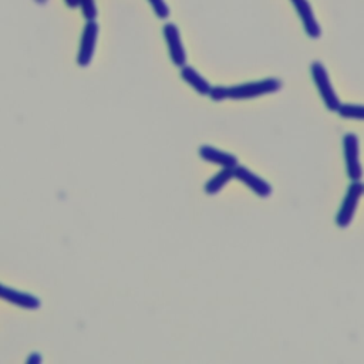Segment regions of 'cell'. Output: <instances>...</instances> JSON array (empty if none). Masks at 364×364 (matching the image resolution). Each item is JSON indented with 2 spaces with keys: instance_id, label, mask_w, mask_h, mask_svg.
<instances>
[{
  "instance_id": "obj_1",
  "label": "cell",
  "mask_w": 364,
  "mask_h": 364,
  "mask_svg": "<svg viewBox=\"0 0 364 364\" xmlns=\"http://www.w3.org/2000/svg\"><path fill=\"white\" fill-rule=\"evenodd\" d=\"M282 88V81L279 78H262L259 81L243 82L230 87L215 85L209 92L212 101H225V100H250L257 98L266 94H274Z\"/></svg>"
},
{
  "instance_id": "obj_2",
  "label": "cell",
  "mask_w": 364,
  "mask_h": 364,
  "mask_svg": "<svg viewBox=\"0 0 364 364\" xmlns=\"http://www.w3.org/2000/svg\"><path fill=\"white\" fill-rule=\"evenodd\" d=\"M310 75H311V80L318 91V95H320L324 107L331 112H337L341 105V101L330 81L326 67L320 61L311 63L310 64Z\"/></svg>"
},
{
  "instance_id": "obj_3",
  "label": "cell",
  "mask_w": 364,
  "mask_h": 364,
  "mask_svg": "<svg viewBox=\"0 0 364 364\" xmlns=\"http://www.w3.org/2000/svg\"><path fill=\"white\" fill-rule=\"evenodd\" d=\"M363 193H364V183L361 181H351L334 218V222L340 229H346L353 222Z\"/></svg>"
},
{
  "instance_id": "obj_4",
  "label": "cell",
  "mask_w": 364,
  "mask_h": 364,
  "mask_svg": "<svg viewBox=\"0 0 364 364\" xmlns=\"http://www.w3.org/2000/svg\"><path fill=\"white\" fill-rule=\"evenodd\" d=\"M341 145H343V156H344V166H346L347 176L350 178V181H361L363 168L360 164L358 136L353 132H347L343 135Z\"/></svg>"
},
{
  "instance_id": "obj_5",
  "label": "cell",
  "mask_w": 364,
  "mask_h": 364,
  "mask_svg": "<svg viewBox=\"0 0 364 364\" xmlns=\"http://www.w3.org/2000/svg\"><path fill=\"white\" fill-rule=\"evenodd\" d=\"M98 30L100 27L95 20H87V23L84 24L77 53V64L80 67H87L91 63L95 51Z\"/></svg>"
},
{
  "instance_id": "obj_6",
  "label": "cell",
  "mask_w": 364,
  "mask_h": 364,
  "mask_svg": "<svg viewBox=\"0 0 364 364\" xmlns=\"http://www.w3.org/2000/svg\"><path fill=\"white\" fill-rule=\"evenodd\" d=\"M233 175H235V179L240 181L243 185H246L259 198H267L273 192L272 185L266 179L256 175L253 171H250L249 168H246L243 165L237 164L233 168Z\"/></svg>"
},
{
  "instance_id": "obj_7",
  "label": "cell",
  "mask_w": 364,
  "mask_h": 364,
  "mask_svg": "<svg viewBox=\"0 0 364 364\" xmlns=\"http://www.w3.org/2000/svg\"><path fill=\"white\" fill-rule=\"evenodd\" d=\"M162 34L168 47L169 58L176 67H182L186 64V51L183 48L179 28L173 23H165L162 27Z\"/></svg>"
},
{
  "instance_id": "obj_8",
  "label": "cell",
  "mask_w": 364,
  "mask_h": 364,
  "mask_svg": "<svg viewBox=\"0 0 364 364\" xmlns=\"http://www.w3.org/2000/svg\"><path fill=\"white\" fill-rule=\"evenodd\" d=\"M290 1L301 21L303 30L307 34V37L318 38L321 36V28L313 13V7L310 6L309 0H290Z\"/></svg>"
},
{
  "instance_id": "obj_9",
  "label": "cell",
  "mask_w": 364,
  "mask_h": 364,
  "mask_svg": "<svg viewBox=\"0 0 364 364\" xmlns=\"http://www.w3.org/2000/svg\"><path fill=\"white\" fill-rule=\"evenodd\" d=\"M0 299L13 303L18 307L27 309V310H36L40 307V300L37 296L31 293H26L21 290H16L11 287H7L0 283Z\"/></svg>"
},
{
  "instance_id": "obj_10",
  "label": "cell",
  "mask_w": 364,
  "mask_h": 364,
  "mask_svg": "<svg viewBox=\"0 0 364 364\" xmlns=\"http://www.w3.org/2000/svg\"><path fill=\"white\" fill-rule=\"evenodd\" d=\"M199 156L205 161V162H210L215 164L220 168H235L239 162L237 158L233 154L225 152L222 149H218L212 145H200L198 149Z\"/></svg>"
},
{
  "instance_id": "obj_11",
  "label": "cell",
  "mask_w": 364,
  "mask_h": 364,
  "mask_svg": "<svg viewBox=\"0 0 364 364\" xmlns=\"http://www.w3.org/2000/svg\"><path fill=\"white\" fill-rule=\"evenodd\" d=\"M179 68H181L179 70L181 78L188 85H191L199 95H209V92L212 90V85L209 84V81L202 74H199L193 67H191L188 64H183Z\"/></svg>"
},
{
  "instance_id": "obj_12",
  "label": "cell",
  "mask_w": 364,
  "mask_h": 364,
  "mask_svg": "<svg viewBox=\"0 0 364 364\" xmlns=\"http://www.w3.org/2000/svg\"><path fill=\"white\" fill-rule=\"evenodd\" d=\"M235 178L233 175V168H220L212 178H209L205 185H203V191L206 195H216L219 191H222V188H225L228 185V182H230Z\"/></svg>"
},
{
  "instance_id": "obj_13",
  "label": "cell",
  "mask_w": 364,
  "mask_h": 364,
  "mask_svg": "<svg viewBox=\"0 0 364 364\" xmlns=\"http://www.w3.org/2000/svg\"><path fill=\"white\" fill-rule=\"evenodd\" d=\"M337 114L346 119H360L364 121V105L360 104H343L340 105Z\"/></svg>"
},
{
  "instance_id": "obj_14",
  "label": "cell",
  "mask_w": 364,
  "mask_h": 364,
  "mask_svg": "<svg viewBox=\"0 0 364 364\" xmlns=\"http://www.w3.org/2000/svg\"><path fill=\"white\" fill-rule=\"evenodd\" d=\"M77 7H80L85 20H95L98 11L94 0H77Z\"/></svg>"
},
{
  "instance_id": "obj_15",
  "label": "cell",
  "mask_w": 364,
  "mask_h": 364,
  "mask_svg": "<svg viewBox=\"0 0 364 364\" xmlns=\"http://www.w3.org/2000/svg\"><path fill=\"white\" fill-rule=\"evenodd\" d=\"M148 3H149V6H151L154 14H155L158 18H161V20L168 18V16H169V7H168V4L165 3V0H148Z\"/></svg>"
},
{
  "instance_id": "obj_16",
  "label": "cell",
  "mask_w": 364,
  "mask_h": 364,
  "mask_svg": "<svg viewBox=\"0 0 364 364\" xmlns=\"http://www.w3.org/2000/svg\"><path fill=\"white\" fill-rule=\"evenodd\" d=\"M64 3H65L68 7H71V9L77 7V0H64Z\"/></svg>"
}]
</instances>
